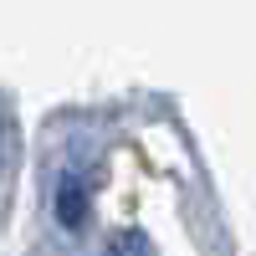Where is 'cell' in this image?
Wrapping results in <instances>:
<instances>
[{"label": "cell", "instance_id": "cell-1", "mask_svg": "<svg viewBox=\"0 0 256 256\" xmlns=\"http://www.w3.org/2000/svg\"><path fill=\"white\" fill-rule=\"evenodd\" d=\"M88 190H82L77 180H62V195H56V216H62V226H77L82 216H88Z\"/></svg>", "mask_w": 256, "mask_h": 256}, {"label": "cell", "instance_id": "cell-2", "mask_svg": "<svg viewBox=\"0 0 256 256\" xmlns=\"http://www.w3.org/2000/svg\"><path fill=\"white\" fill-rule=\"evenodd\" d=\"M108 256H148V241H144V236H118V241L108 246Z\"/></svg>", "mask_w": 256, "mask_h": 256}]
</instances>
